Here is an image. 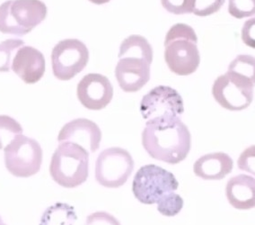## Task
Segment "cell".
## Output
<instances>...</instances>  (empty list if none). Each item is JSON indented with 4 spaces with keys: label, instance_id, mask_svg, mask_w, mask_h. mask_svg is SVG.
Here are the masks:
<instances>
[{
    "label": "cell",
    "instance_id": "obj_1",
    "mask_svg": "<svg viewBox=\"0 0 255 225\" xmlns=\"http://www.w3.org/2000/svg\"><path fill=\"white\" fill-rule=\"evenodd\" d=\"M142 144L153 159L174 165L184 161L191 151V133L180 117L148 120Z\"/></svg>",
    "mask_w": 255,
    "mask_h": 225
},
{
    "label": "cell",
    "instance_id": "obj_2",
    "mask_svg": "<svg viewBox=\"0 0 255 225\" xmlns=\"http://www.w3.org/2000/svg\"><path fill=\"white\" fill-rule=\"evenodd\" d=\"M115 76L124 92L140 90L150 79L153 50L141 35H130L122 42Z\"/></svg>",
    "mask_w": 255,
    "mask_h": 225
},
{
    "label": "cell",
    "instance_id": "obj_3",
    "mask_svg": "<svg viewBox=\"0 0 255 225\" xmlns=\"http://www.w3.org/2000/svg\"><path fill=\"white\" fill-rule=\"evenodd\" d=\"M164 60L170 70L179 76L196 71L201 56L193 28L185 23H176L170 28L164 40Z\"/></svg>",
    "mask_w": 255,
    "mask_h": 225
},
{
    "label": "cell",
    "instance_id": "obj_4",
    "mask_svg": "<svg viewBox=\"0 0 255 225\" xmlns=\"http://www.w3.org/2000/svg\"><path fill=\"white\" fill-rule=\"evenodd\" d=\"M50 173L57 184L66 189L81 186L89 174V152L75 143H59L51 158Z\"/></svg>",
    "mask_w": 255,
    "mask_h": 225
},
{
    "label": "cell",
    "instance_id": "obj_5",
    "mask_svg": "<svg viewBox=\"0 0 255 225\" xmlns=\"http://www.w3.org/2000/svg\"><path fill=\"white\" fill-rule=\"evenodd\" d=\"M47 6L41 0H8L0 5V32L23 36L44 21Z\"/></svg>",
    "mask_w": 255,
    "mask_h": 225
},
{
    "label": "cell",
    "instance_id": "obj_6",
    "mask_svg": "<svg viewBox=\"0 0 255 225\" xmlns=\"http://www.w3.org/2000/svg\"><path fill=\"white\" fill-rule=\"evenodd\" d=\"M177 179L168 170L149 164L137 170L132 183V192L139 202L154 205L166 194L176 191Z\"/></svg>",
    "mask_w": 255,
    "mask_h": 225
},
{
    "label": "cell",
    "instance_id": "obj_7",
    "mask_svg": "<svg viewBox=\"0 0 255 225\" xmlns=\"http://www.w3.org/2000/svg\"><path fill=\"white\" fill-rule=\"evenodd\" d=\"M6 170L16 178H29L37 174L42 163V149L34 139L23 134L4 149Z\"/></svg>",
    "mask_w": 255,
    "mask_h": 225
},
{
    "label": "cell",
    "instance_id": "obj_8",
    "mask_svg": "<svg viewBox=\"0 0 255 225\" xmlns=\"http://www.w3.org/2000/svg\"><path fill=\"white\" fill-rule=\"evenodd\" d=\"M133 169L134 161L128 151L119 147L106 149L96 160V181L107 189H118L127 182Z\"/></svg>",
    "mask_w": 255,
    "mask_h": 225
},
{
    "label": "cell",
    "instance_id": "obj_9",
    "mask_svg": "<svg viewBox=\"0 0 255 225\" xmlns=\"http://www.w3.org/2000/svg\"><path fill=\"white\" fill-rule=\"evenodd\" d=\"M89 51L78 39H66L58 42L51 52V66L55 77L69 80L87 67Z\"/></svg>",
    "mask_w": 255,
    "mask_h": 225
},
{
    "label": "cell",
    "instance_id": "obj_10",
    "mask_svg": "<svg viewBox=\"0 0 255 225\" xmlns=\"http://www.w3.org/2000/svg\"><path fill=\"white\" fill-rule=\"evenodd\" d=\"M254 85L239 75L228 71L215 80L212 95L225 109L242 111L254 99Z\"/></svg>",
    "mask_w": 255,
    "mask_h": 225
},
{
    "label": "cell",
    "instance_id": "obj_11",
    "mask_svg": "<svg viewBox=\"0 0 255 225\" xmlns=\"http://www.w3.org/2000/svg\"><path fill=\"white\" fill-rule=\"evenodd\" d=\"M140 112L143 118L147 121L162 117H180L184 112L183 100L173 87L158 86L143 97Z\"/></svg>",
    "mask_w": 255,
    "mask_h": 225
},
{
    "label": "cell",
    "instance_id": "obj_12",
    "mask_svg": "<svg viewBox=\"0 0 255 225\" xmlns=\"http://www.w3.org/2000/svg\"><path fill=\"white\" fill-rule=\"evenodd\" d=\"M78 100L89 110H102L114 97V87L109 78L98 73L86 75L77 89Z\"/></svg>",
    "mask_w": 255,
    "mask_h": 225
},
{
    "label": "cell",
    "instance_id": "obj_13",
    "mask_svg": "<svg viewBox=\"0 0 255 225\" xmlns=\"http://www.w3.org/2000/svg\"><path fill=\"white\" fill-rule=\"evenodd\" d=\"M102 132L91 120L78 118L65 124L60 130L58 142L72 143L84 148L89 153L96 152L100 147Z\"/></svg>",
    "mask_w": 255,
    "mask_h": 225
},
{
    "label": "cell",
    "instance_id": "obj_14",
    "mask_svg": "<svg viewBox=\"0 0 255 225\" xmlns=\"http://www.w3.org/2000/svg\"><path fill=\"white\" fill-rule=\"evenodd\" d=\"M12 69L26 84L41 80L45 72V59L41 51L32 46H23L16 51Z\"/></svg>",
    "mask_w": 255,
    "mask_h": 225
},
{
    "label": "cell",
    "instance_id": "obj_15",
    "mask_svg": "<svg viewBox=\"0 0 255 225\" xmlns=\"http://www.w3.org/2000/svg\"><path fill=\"white\" fill-rule=\"evenodd\" d=\"M228 202L237 210H250L255 207V179L248 175L236 176L226 187Z\"/></svg>",
    "mask_w": 255,
    "mask_h": 225
},
{
    "label": "cell",
    "instance_id": "obj_16",
    "mask_svg": "<svg viewBox=\"0 0 255 225\" xmlns=\"http://www.w3.org/2000/svg\"><path fill=\"white\" fill-rule=\"evenodd\" d=\"M233 168L231 157L224 152H214L199 158L193 165V171L204 180H220L231 173Z\"/></svg>",
    "mask_w": 255,
    "mask_h": 225
},
{
    "label": "cell",
    "instance_id": "obj_17",
    "mask_svg": "<svg viewBox=\"0 0 255 225\" xmlns=\"http://www.w3.org/2000/svg\"><path fill=\"white\" fill-rule=\"evenodd\" d=\"M77 220L78 216L73 207L58 202L46 209L39 225H74Z\"/></svg>",
    "mask_w": 255,
    "mask_h": 225
},
{
    "label": "cell",
    "instance_id": "obj_18",
    "mask_svg": "<svg viewBox=\"0 0 255 225\" xmlns=\"http://www.w3.org/2000/svg\"><path fill=\"white\" fill-rule=\"evenodd\" d=\"M228 71L237 74L255 86V57L248 54L237 56L228 66Z\"/></svg>",
    "mask_w": 255,
    "mask_h": 225
},
{
    "label": "cell",
    "instance_id": "obj_19",
    "mask_svg": "<svg viewBox=\"0 0 255 225\" xmlns=\"http://www.w3.org/2000/svg\"><path fill=\"white\" fill-rule=\"evenodd\" d=\"M22 133L23 128L16 120L8 115H0V151Z\"/></svg>",
    "mask_w": 255,
    "mask_h": 225
},
{
    "label": "cell",
    "instance_id": "obj_20",
    "mask_svg": "<svg viewBox=\"0 0 255 225\" xmlns=\"http://www.w3.org/2000/svg\"><path fill=\"white\" fill-rule=\"evenodd\" d=\"M24 45L20 39H8L0 43V72H8L16 51Z\"/></svg>",
    "mask_w": 255,
    "mask_h": 225
},
{
    "label": "cell",
    "instance_id": "obj_21",
    "mask_svg": "<svg viewBox=\"0 0 255 225\" xmlns=\"http://www.w3.org/2000/svg\"><path fill=\"white\" fill-rule=\"evenodd\" d=\"M157 210L164 216H175L182 211L183 207V199L182 197L174 192L166 194L158 200Z\"/></svg>",
    "mask_w": 255,
    "mask_h": 225
},
{
    "label": "cell",
    "instance_id": "obj_22",
    "mask_svg": "<svg viewBox=\"0 0 255 225\" xmlns=\"http://www.w3.org/2000/svg\"><path fill=\"white\" fill-rule=\"evenodd\" d=\"M228 12L237 19L255 14V0H228Z\"/></svg>",
    "mask_w": 255,
    "mask_h": 225
},
{
    "label": "cell",
    "instance_id": "obj_23",
    "mask_svg": "<svg viewBox=\"0 0 255 225\" xmlns=\"http://www.w3.org/2000/svg\"><path fill=\"white\" fill-rule=\"evenodd\" d=\"M226 0H195L192 13L198 16H209L217 13Z\"/></svg>",
    "mask_w": 255,
    "mask_h": 225
},
{
    "label": "cell",
    "instance_id": "obj_24",
    "mask_svg": "<svg viewBox=\"0 0 255 225\" xmlns=\"http://www.w3.org/2000/svg\"><path fill=\"white\" fill-rule=\"evenodd\" d=\"M195 0H161L164 9L173 14L192 13Z\"/></svg>",
    "mask_w": 255,
    "mask_h": 225
},
{
    "label": "cell",
    "instance_id": "obj_25",
    "mask_svg": "<svg viewBox=\"0 0 255 225\" xmlns=\"http://www.w3.org/2000/svg\"><path fill=\"white\" fill-rule=\"evenodd\" d=\"M238 169L255 176V145L250 146L242 152L237 161Z\"/></svg>",
    "mask_w": 255,
    "mask_h": 225
},
{
    "label": "cell",
    "instance_id": "obj_26",
    "mask_svg": "<svg viewBox=\"0 0 255 225\" xmlns=\"http://www.w3.org/2000/svg\"><path fill=\"white\" fill-rule=\"evenodd\" d=\"M85 225H122L116 217L106 212H96L87 217Z\"/></svg>",
    "mask_w": 255,
    "mask_h": 225
},
{
    "label": "cell",
    "instance_id": "obj_27",
    "mask_svg": "<svg viewBox=\"0 0 255 225\" xmlns=\"http://www.w3.org/2000/svg\"><path fill=\"white\" fill-rule=\"evenodd\" d=\"M242 40L247 46L255 49V17L247 20L242 28Z\"/></svg>",
    "mask_w": 255,
    "mask_h": 225
},
{
    "label": "cell",
    "instance_id": "obj_28",
    "mask_svg": "<svg viewBox=\"0 0 255 225\" xmlns=\"http://www.w3.org/2000/svg\"><path fill=\"white\" fill-rule=\"evenodd\" d=\"M89 1L92 2V3H94V4H96V5H104V4H106V3L110 2L111 0H89Z\"/></svg>",
    "mask_w": 255,
    "mask_h": 225
},
{
    "label": "cell",
    "instance_id": "obj_29",
    "mask_svg": "<svg viewBox=\"0 0 255 225\" xmlns=\"http://www.w3.org/2000/svg\"><path fill=\"white\" fill-rule=\"evenodd\" d=\"M0 225H5V223L3 222V220H2V218H1V216H0Z\"/></svg>",
    "mask_w": 255,
    "mask_h": 225
}]
</instances>
